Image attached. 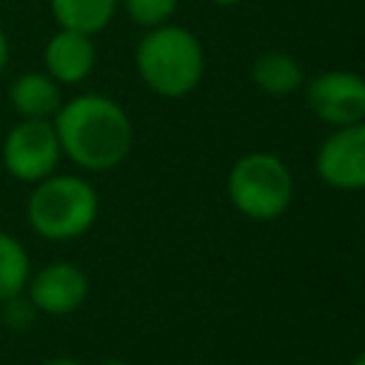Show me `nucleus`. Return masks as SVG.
Masks as SVG:
<instances>
[{"instance_id": "nucleus-2", "label": "nucleus", "mask_w": 365, "mask_h": 365, "mask_svg": "<svg viewBox=\"0 0 365 365\" xmlns=\"http://www.w3.org/2000/svg\"><path fill=\"white\" fill-rule=\"evenodd\" d=\"M137 71L163 97L194 91L205 71V51L197 34L180 26H154L137 46Z\"/></svg>"}, {"instance_id": "nucleus-9", "label": "nucleus", "mask_w": 365, "mask_h": 365, "mask_svg": "<svg viewBox=\"0 0 365 365\" xmlns=\"http://www.w3.org/2000/svg\"><path fill=\"white\" fill-rule=\"evenodd\" d=\"M46 66H48V77L60 83H80L94 66L91 37L83 31L63 29L46 46Z\"/></svg>"}, {"instance_id": "nucleus-15", "label": "nucleus", "mask_w": 365, "mask_h": 365, "mask_svg": "<svg viewBox=\"0 0 365 365\" xmlns=\"http://www.w3.org/2000/svg\"><path fill=\"white\" fill-rule=\"evenodd\" d=\"M6 54H9V46H6V37H3V31H0V71H3V66H6Z\"/></svg>"}, {"instance_id": "nucleus-4", "label": "nucleus", "mask_w": 365, "mask_h": 365, "mask_svg": "<svg viewBox=\"0 0 365 365\" xmlns=\"http://www.w3.org/2000/svg\"><path fill=\"white\" fill-rule=\"evenodd\" d=\"M97 194L80 177H51L29 200V220L48 240H71L91 228Z\"/></svg>"}, {"instance_id": "nucleus-8", "label": "nucleus", "mask_w": 365, "mask_h": 365, "mask_svg": "<svg viewBox=\"0 0 365 365\" xmlns=\"http://www.w3.org/2000/svg\"><path fill=\"white\" fill-rule=\"evenodd\" d=\"M88 294V279L77 265L54 262L31 279V302L46 314H71Z\"/></svg>"}, {"instance_id": "nucleus-11", "label": "nucleus", "mask_w": 365, "mask_h": 365, "mask_svg": "<svg viewBox=\"0 0 365 365\" xmlns=\"http://www.w3.org/2000/svg\"><path fill=\"white\" fill-rule=\"evenodd\" d=\"M11 103L20 114L46 120L60 108V88L48 74H23L11 86Z\"/></svg>"}, {"instance_id": "nucleus-12", "label": "nucleus", "mask_w": 365, "mask_h": 365, "mask_svg": "<svg viewBox=\"0 0 365 365\" xmlns=\"http://www.w3.org/2000/svg\"><path fill=\"white\" fill-rule=\"evenodd\" d=\"M117 0H51V11L63 29L94 34L114 17Z\"/></svg>"}, {"instance_id": "nucleus-3", "label": "nucleus", "mask_w": 365, "mask_h": 365, "mask_svg": "<svg viewBox=\"0 0 365 365\" xmlns=\"http://www.w3.org/2000/svg\"><path fill=\"white\" fill-rule=\"evenodd\" d=\"M228 200L248 220H277L294 200V177L288 165L268 151L242 154L228 171Z\"/></svg>"}, {"instance_id": "nucleus-5", "label": "nucleus", "mask_w": 365, "mask_h": 365, "mask_svg": "<svg viewBox=\"0 0 365 365\" xmlns=\"http://www.w3.org/2000/svg\"><path fill=\"white\" fill-rule=\"evenodd\" d=\"M308 108L328 125H351L365 120V77L356 71H322L305 86Z\"/></svg>"}, {"instance_id": "nucleus-10", "label": "nucleus", "mask_w": 365, "mask_h": 365, "mask_svg": "<svg viewBox=\"0 0 365 365\" xmlns=\"http://www.w3.org/2000/svg\"><path fill=\"white\" fill-rule=\"evenodd\" d=\"M251 80L268 97H288L302 86L299 63L285 51H262L251 66Z\"/></svg>"}, {"instance_id": "nucleus-19", "label": "nucleus", "mask_w": 365, "mask_h": 365, "mask_svg": "<svg viewBox=\"0 0 365 365\" xmlns=\"http://www.w3.org/2000/svg\"><path fill=\"white\" fill-rule=\"evenodd\" d=\"M106 365H125V362H106Z\"/></svg>"}, {"instance_id": "nucleus-13", "label": "nucleus", "mask_w": 365, "mask_h": 365, "mask_svg": "<svg viewBox=\"0 0 365 365\" xmlns=\"http://www.w3.org/2000/svg\"><path fill=\"white\" fill-rule=\"evenodd\" d=\"M29 282V257L17 240L0 234V299L17 297Z\"/></svg>"}, {"instance_id": "nucleus-6", "label": "nucleus", "mask_w": 365, "mask_h": 365, "mask_svg": "<svg viewBox=\"0 0 365 365\" xmlns=\"http://www.w3.org/2000/svg\"><path fill=\"white\" fill-rule=\"evenodd\" d=\"M60 151L63 148L57 140V128L46 120L29 117L6 137L3 163L20 180H43L54 171Z\"/></svg>"}, {"instance_id": "nucleus-1", "label": "nucleus", "mask_w": 365, "mask_h": 365, "mask_svg": "<svg viewBox=\"0 0 365 365\" xmlns=\"http://www.w3.org/2000/svg\"><path fill=\"white\" fill-rule=\"evenodd\" d=\"M60 148L88 171H106L125 160L131 148L128 114L103 94H83L57 108Z\"/></svg>"}, {"instance_id": "nucleus-16", "label": "nucleus", "mask_w": 365, "mask_h": 365, "mask_svg": "<svg viewBox=\"0 0 365 365\" xmlns=\"http://www.w3.org/2000/svg\"><path fill=\"white\" fill-rule=\"evenodd\" d=\"M46 365H80V362H74V359H51Z\"/></svg>"}, {"instance_id": "nucleus-7", "label": "nucleus", "mask_w": 365, "mask_h": 365, "mask_svg": "<svg viewBox=\"0 0 365 365\" xmlns=\"http://www.w3.org/2000/svg\"><path fill=\"white\" fill-rule=\"evenodd\" d=\"M317 174L339 191L365 188V120L334 128L317 151Z\"/></svg>"}, {"instance_id": "nucleus-17", "label": "nucleus", "mask_w": 365, "mask_h": 365, "mask_svg": "<svg viewBox=\"0 0 365 365\" xmlns=\"http://www.w3.org/2000/svg\"><path fill=\"white\" fill-rule=\"evenodd\" d=\"M211 3H217V6H237L240 0H211Z\"/></svg>"}, {"instance_id": "nucleus-14", "label": "nucleus", "mask_w": 365, "mask_h": 365, "mask_svg": "<svg viewBox=\"0 0 365 365\" xmlns=\"http://www.w3.org/2000/svg\"><path fill=\"white\" fill-rule=\"evenodd\" d=\"M177 3L180 0H125V11L134 23L154 29L171 20V14L177 11Z\"/></svg>"}, {"instance_id": "nucleus-18", "label": "nucleus", "mask_w": 365, "mask_h": 365, "mask_svg": "<svg viewBox=\"0 0 365 365\" xmlns=\"http://www.w3.org/2000/svg\"><path fill=\"white\" fill-rule=\"evenodd\" d=\"M351 365H365V351H362V354H359V356H356Z\"/></svg>"}]
</instances>
